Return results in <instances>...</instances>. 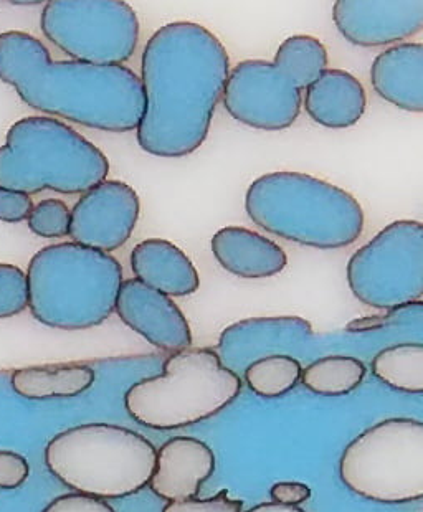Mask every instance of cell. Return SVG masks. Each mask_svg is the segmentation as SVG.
<instances>
[{"mask_svg": "<svg viewBox=\"0 0 423 512\" xmlns=\"http://www.w3.org/2000/svg\"><path fill=\"white\" fill-rule=\"evenodd\" d=\"M377 95L409 113L423 111V45L399 43L377 55L371 67Z\"/></svg>", "mask_w": 423, "mask_h": 512, "instance_id": "d6986e66", "label": "cell"}, {"mask_svg": "<svg viewBox=\"0 0 423 512\" xmlns=\"http://www.w3.org/2000/svg\"><path fill=\"white\" fill-rule=\"evenodd\" d=\"M328 68V50L311 35L286 38L275 60H245L230 70L225 110L260 131H283L300 116L303 90Z\"/></svg>", "mask_w": 423, "mask_h": 512, "instance_id": "ba28073f", "label": "cell"}, {"mask_svg": "<svg viewBox=\"0 0 423 512\" xmlns=\"http://www.w3.org/2000/svg\"><path fill=\"white\" fill-rule=\"evenodd\" d=\"M371 367L372 374L390 389L405 394H422V342H402L385 347L374 357Z\"/></svg>", "mask_w": 423, "mask_h": 512, "instance_id": "7402d4cb", "label": "cell"}, {"mask_svg": "<svg viewBox=\"0 0 423 512\" xmlns=\"http://www.w3.org/2000/svg\"><path fill=\"white\" fill-rule=\"evenodd\" d=\"M364 362L352 356H326L301 372V382L313 394L341 397L351 394L366 379Z\"/></svg>", "mask_w": 423, "mask_h": 512, "instance_id": "603a6c76", "label": "cell"}, {"mask_svg": "<svg viewBox=\"0 0 423 512\" xmlns=\"http://www.w3.org/2000/svg\"><path fill=\"white\" fill-rule=\"evenodd\" d=\"M45 37L77 62L123 65L139 43L138 15L123 0H52L43 7Z\"/></svg>", "mask_w": 423, "mask_h": 512, "instance_id": "8fae6325", "label": "cell"}, {"mask_svg": "<svg viewBox=\"0 0 423 512\" xmlns=\"http://www.w3.org/2000/svg\"><path fill=\"white\" fill-rule=\"evenodd\" d=\"M303 105L309 118L319 126L351 128L359 123L366 111V90L352 73L339 68H326L306 88Z\"/></svg>", "mask_w": 423, "mask_h": 512, "instance_id": "ffe728a7", "label": "cell"}, {"mask_svg": "<svg viewBox=\"0 0 423 512\" xmlns=\"http://www.w3.org/2000/svg\"><path fill=\"white\" fill-rule=\"evenodd\" d=\"M162 512H243V503L240 499L232 498L229 491L224 489L212 498H192L167 503Z\"/></svg>", "mask_w": 423, "mask_h": 512, "instance_id": "4316f807", "label": "cell"}, {"mask_svg": "<svg viewBox=\"0 0 423 512\" xmlns=\"http://www.w3.org/2000/svg\"><path fill=\"white\" fill-rule=\"evenodd\" d=\"M156 446L131 428L85 423L58 433L45 446V465L75 493L121 499L148 486Z\"/></svg>", "mask_w": 423, "mask_h": 512, "instance_id": "8992f818", "label": "cell"}, {"mask_svg": "<svg viewBox=\"0 0 423 512\" xmlns=\"http://www.w3.org/2000/svg\"><path fill=\"white\" fill-rule=\"evenodd\" d=\"M339 476L349 491L374 503L407 504L423 498V423L387 418L344 448Z\"/></svg>", "mask_w": 423, "mask_h": 512, "instance_id": "9c48e42d", "label": "cell"}, {"mask_svg": "<svg viewBox=\"0 0 423 512\" xmlns=\"http://www.w3.org/2000/svg\"><path fill=\"white\" fill-rule=\"evenodd\" d=\"M313 339V326L298 316L250 318L225 328L215 352L227 369L240 375L263 357H295Z\"/></svg>", "mask_w": 423, "mask_h": 512, "instance_id": "4fadbf2b", "label": "cell"}, {"mask_svg": "<svg viewBox=\"0 0 423 512\" xmlns=\"http://www.w3.org/2000/svg\"><path fill=\"white\" fill-rule=\"evenodd\" d=\"M30 313L62 331L98 328L115 313L123 266L110 253L78 243H55L32 256L27 268Z\"/></svg>", "mask_w": 423, "mask_h": 512, "instance_id": "277c9868", "label": "cell"}, {"mask_svg": "<svg viewBox=\"0 0 423 512\" xmlns=\"http://www.w3.org/2000/svg\"><path fill=\"white\" fill-rule=\"evenodd\" d=\"M110 161L60 119L29 116L10 126L0 146V187L27 195L85 194L106 181Z\"/></svg>", "mask_w": 423, "mask_h": 512, "instance_id": "5b68a950", "label": "cell"}, {"mask_svg": "<svg viewBox=\"0 0 423 512\" xmlns=\"http://www.w3.org/2000/svg\"><path fill=\"white\" fill-rule=\"evenodd\" d=\"M347 285L371 308H405L423 296V227L417 220H395L347 263Z\"/></svg>", "mask_w": 423, "mask_h": 512, "instance_id": "30bf717a", "label": "cell"}, {"mask_svg": "<svg viewBox=\"0 0 423 512\" xmlns=\"http://www.w3.org/2000/svg\"><path fill=\"white\" fill-rule=\"evenodd\" d=\"M32 209H34V200L30 195L0 187V222H24L29 219Z\"/></svg>", "mask_w": 423, "mask_h": 512, "instance_id": "f546056e", "label": "cell"}, {"mask_svg": "<svg viewBox=\"0 0 423 512\" xmlns=\"http://www.w3.org/2000/svg\"><path fill=\"white\" fill-rule=\"evenodd\" d=\"M303 366L296 357L270 356L252 362L243 370L248 389L263 399H276L295 389L301 380Z\"/></svg>", "mask_w": 423, "mask_h": 512, "instance_id": "cb8c5ba5", "label": "cell"}, {"mask_svg": "<svg viewBox=\"0 0 423 512\" xmlns=\"http://www.w3.org/2000/svg\"><path fill=\"white\" fill-rule=\"evenodd\" d=\"M141 214L139 195L123 181H106L81 194L72 209L73 243L98 252H115L133 235Z\"/></svg>", "mask_w": 423, "mask_h": 512, "instance_id": "7c38bea8", "label": "cell"}, {"mask_svg": "<svg viewBox=\"0 0 423 512\" xmlns=\"http://www.w3.org/2000/svg\"><path fill=\"white\" fill-rule=\"evenodd\" d=\"M95 370L85 364H50L15 370L10 387L22 399H72L95 384Z\"/></svg>", "mask_w": 423, "mask_h": 512, "instance_id": "44dd1931", "label": "cell"}, {"mask_svg": "<svg viewBox=\"0 0 423 512\" xmlns=\"http://www.w3.org/2000/svg\"><path fill=\"white\" fill-rule=\"evenodd\" d=\"M129 261L136 280L169 298H184L200 288L199 271L191 258L169 240L149 238L138 243Z\"/></svg>", "mask_w": 423, "mask_h": 512, "instance_id": "ac0fdd59", "label": "cell"}, {"mask_svg": "<svg viewBox=\"0 0 423 512\" xmlns=\"http://www.w3.org/2000/svg\"><path fill=\"white\" fill-rule=\"evenodd\" d=\"M245 512H306L305 509H300L298 506H283L278 503H262L255 506V508L248 509Z\"/></svg>", "mask_w": 423, "mask_h": 512, "instance_id": "1f68e13d", "label": "cell"}, {"mask_svg": "<svg viewBox=\"0 0 423 512\" xmlns=\"http://www.w3.org/2000/svg\"><path fill=\"white\" fill-rule=\"evenodd\" d=\"M29 308V285L22 268L0 263V319L14 318Z\"/></svg>", "mask_w": 423, "mask_h": 512, "instance_id": "484cf974", "label": "cell"}, {"mask_svg": "<svg viewBox=\"0 0 423 512\" xmlns=\"http://www.w3.org/2000/svg\"><path fill=\"white\" fill-rule=\"evenodd\" d=\"M42 512H116L105 499L80 493H68L52 499Z\"/></svg>", "mask_w": 423, "mask_h": 512, "instance_id": "83f0119b", "label": "cell"}, {"mask_svg": "<svg viewBox=\"0 0 423 512\" xmlns=\"http://www.w3.org/2000/svg\"><path fill=\"white\" fill-rule=\"evenodd\" d=\"M30 465L15 451L0 450V489H17L29 479Z\"/></svg>", "mask_w": 423, "mask_h": 512, "instance_id": "f1b7e54d", "label": "cell"}, {"mask_svg": "<svg viewBox=\"0 0 423 512\" xmlns=\"http://www.w3.org/2000/svg\"><path fill=\"white\" fill-rule=\"evenodd\" d=\"M245 212L265 232L318 250L349 247L361 237L366 223L354 195L295 171L255 179L245 195Z\"/></svg>", "mask_w": 423, "mask_h": 512, "instance_id": "3957f363", "label": "cell"}, {"mask_svg": "<svg viewBox=\"0 0 423 512\" xmlns=\"http://www.w3.org/2000/svg\"><path fill=\"white\" fill-rule=\"evenodd\" d=\"M0 81L35 111L85 128L129 133L143 118V85L131 68L55 62L39 38L20 30L0 34Z\"/></svg>", "mask_w": 423, "mask_h": 512, "instance_id": "7a4b0ae2", "label": "cell"}, {"mask_svg": "<svg viewBox=\"0 0 423 512\" xmlns=\"http://www.w3.org/2000/svg\"><path fill=\"white\" fill-rule=\"evenodd\" d=\"M242 385V377L227 369L217 352L189 347L172 352L162 374L131 385L124 395V407L143 427L181 430L230 407Z\"/></svg>", "mask_w": 423, "mask_h": 512, "instance_id": "52a82bcc", "label": "cell"}, {"mask_svg": "<svg viewBox=\"0 0 423 512\" xmlns=\"http://www.w3.org/2000/svg\"><path fill=\"white\" fill-rule=\"evenodd\" d=\"M72 209L60 199H45L30 212V232L40 238H63L70 233Z\"/></svg>", "mask_w": 423, "mask_h": 512, "instance_id": "d4e9b609", "label": "cell"}, {"mask_svg": "<svg viewBox=\"0 0 423 512\" xmlns=\"http://www.w3.org/2000/svg\"><path fill=\"white\" fill-rule=\"evenodd\" d=\"M115 311L129 329L161 351L177 352L192 346L191 324L181 308L141 281H123Z\"/></svg>", "mask_w": 423, "mask_h": 512, "instance_id": "9a60e30c", "label": "cell"}, {"mask_svg": "<svg viewBox=\"0 0 423 512\" xmlns=\"http://www.w3.org/2000/svg\"><path fill=\"white\" fill-rule=\"evenodd\" d=\"M215 455L202 440L174 437L156 451V468L149 488L167 503L197 498L214 475Z\"/></svg>", "mask_w": 423, "mask_h": 512, "instance_id": "2e32d148", "label": "cell"}, {"mask_svg": "<svg viewBox=\"0 0 423 512\" xmlns=\"http://www.w3.org/2000/svg\"><path fill=\"white\" fill-rule=\"evenodd\" d=\"M270 498L283 506H300L311 498V488L298 481H281L271 486Z\"/></svg>", "mask_w": 423, "mask_h": 512, "instance_id": "4dcf8cb0", "label": "cell"}, {"mask_svg": "<svg viewBox=\"0 0 423 512\" xmlns=\"http://www.w3.org/2000/svg\"><path fill=\"white\" fill-rule=\"evenodd\" d=\"M229 75L227 48L204 25L171 22L156 30L141 58V149L166 159L197 151L209 136Z\"/></svg>", "mask_w": 423, "mask_h": 512, "instance_id": "6da1fadb", "label": "cell"}, {"mask_svg": "<svg viewBox=\"0 0 423 512\" xmlns=\"http://www.w3.org/2000/svg\"><path fill=\"white\" fill-rule=\"evenodd\" d=\"M334 24L357 47H384L420 34L423 0H338Z\"/></svg>", "mask_w": 423, "mask_h": 512, "instance_id": "5bb4252c", "label": "cell"}, {"mask_svg": "<svg viewBox=\"0 0 423 512\" xmlns=\"http://www.w3.org/2000/svg\"><path fill=\"white\" fill-rule=\"evenodd\" d=\"M210 247L219 265L243 280L271 278L288 265V256L278 243L250 228H220Z\"/></svg>", "mask_w": 423, "mask_h": 512, "instance_id": "e0dca14e", "label": "cell"}]
</instances>
